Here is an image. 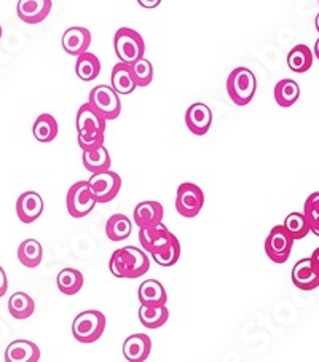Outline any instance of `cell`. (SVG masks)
Wrapping results in <instances>:
<instances>
[{
    "instance_id": "1",
    "label": "cell",
    "mask_w": 319,
    "mask_h": 362,
    "mask_svg": "<svg viewBox=\"0 0 319 362\" xmlns=\"http://www.w3.org/2000/svg\"><path fill=\"white\" fill-rule=\"evenodd\" d=\"M109 270L115 278L137 279L150 270V259L144 249L124 246L110 255Z\"/></svg>"
},
{
    "instance_id": "2",
    "label": "cell",
    "mask_w": 319,
    "mask_h": 362,
    "mask_svg": "<svg viewBox=\"0 0 319 362\" xmlns=\"http://www.w3.org/2000/svg\"><path fill=\"white\" fill-rule=\"evenodd\" d=\"M257 90V78L254 72L248 67H236L230 72L227 78V93L231 103L240 105H248L255 96Z\"/></svg>"
},
{
    "instance_id": "3",
    "label": "cell",
    "mask_w": 319,
    "mask_h": 362,
    "mask_svg": "<svg viewBox=\"0 0 319 362\" xmlns=\"http://www.w3.org/2000/svg\"><path fill=\"white\" fill-rule=\"evenodd\" d=\"M105 330V316L98 310H86L77 315L72 322L74 339L83 345L95 343Z\"/></svg>"
},
{
    "instance_id": "4",
    "label": "cell",
    "mask_w": 319,
    "mask_h": 362,
    "mask_svg": "<svg viewBox=\"0 0 319 362\" xmlns=\"http://www.w3.org/2000/svg\"><path fill=\"white\" fill-rule=\"evenodd\" d=\"M114 48L117 58L127 64H133L144 58L146 43L142 35L131 28H120L114 35Z\"/></svg>"
},
{
    "instance_id": "5",
    "label": "cell",
    "mask_w": 319,
    "mask_h": 362,
    "mask_svg": "<svg viewBox=\"0 0 319 362\" xmlns=\"http://www.w3.org/2000/svg\"><path fill=\"white\" fill-rule=\"evenodd\" d=\"M88 103L95 107L104 120H115L122 114V103L118 93L109 85H98L90 91Z\"/></svg>"
},
{
    "instance_id": "6",
    "label": "cell",
    "mask_w": 319,
    "mask_h": 362,
    "mask_svg": "<svg viewBox=\"0 0 319 362\" xmlns=\"http://www.w3.org/2000/svg\"><path fill=\"white\" fill-rule=\"evenodd\" d=\"M96 199L93 198V193L90 190L88 180H80L71 185V189L67 190L66 197V206L67 212L74 219H82V217L88 216L90 212L95 209Z\"/></svg>"
},
{
    "instance_id": "7",
    "label": "cell",
    "mask_w": 319,
    "mask_h": 362,
    "mask_svg": "<svg viewBox=\"0 0 319 362\" xmlns=\"http://www.w3.org/2000/svg\"><path fill=\"white\" fill-rule=\"evenodd\" d=\"M204 206V193L197 184L184 182L178 187L176 211L187 219H193Z\"/></svg>"
},
{
    "instance_id": "8",
    "label": "cell",
    "mask_w": 319,
    "mask_h": 362,
    "mask_svg": "<svg viewBox=\"0 0 319 362\" xmlns=\"http://www.w3.org/2000/svg\"><path fill=\"white\" fill-rule=\"evenodd\" d=\"M88 184L93 193V198H95L96 203L99 204L110 203L112 199L118 195V192L122 190V177L110 170L93 174Z\"/></svg>"
},
{
    "instance_id": "9",
    "label": "cell",
    "mask_w": 319,
    "mask_h": 362,
    "mask_svg": "<svg viewBox=\"0 0 319 362\" xmlns=\"http://www.w3.org/2000/svg\"><path fill=\"white\" fill-rule=\"evenodd\" d=\"M294 240L283 226H274L265 240V254L274 264H284L291 257Z\"/></svg>"
},
{
    "instance_id": "10",
    "label": "cell",
    "mask_w": 319,
    "mask_h": 362,
    "mask_svg": "<svg viewBox=\"0 0 319 362\" xmlns=\"http://www.w3.org/2000/svg\"><path fill=\"white\" fill-rule=\"evenodd\" d=\"M174 236L176 235H173L170 228L163 226V222L152 228H139V243L144 251L150 255L163 251Z\"/></svg>"
},
{
    "instance_id": "11",
    "label": "cell",
    "mask_w": 319,
    "mask_h": 362,
    "mask_svg": "<svg viewBox=\"0 0 319 362\" xmlns=\"http://www.w3.org/2000/svg\"><path fill=\"white\" fill-rule=\"evenodd\" d=\"M45 203L37 192H24L16 199V216L23 223H33L43 214Z\"/></svg>"
},
{
    "instance_id": "12",
    "label": "cell",
    "mask_w": 319,
    "mask_h": 362,
    "mask_svg": "<svg viewBox=\"0 0 319 362\" xmlns=\"http://www.w3.org/2000/svg\"><path fill=\"white\" fill-rule=\"evenodd\" d=\"M52 7V0H20L16 5V13L23 23L39 24L47 20Z\"/></svg>"
},
{
    "instance_id": "13",
    "label": "cell",
    "mask_w": 319,
    "mask_h": 362,
    "mask_svg": "<svg viewBox=\"0 0 319 362\" xmlns=\"http://www.w3.org/2000/svg\"><path fill=\"white\" fill-rule=\"evenodd\" d=\"M292 283L300 291H313L319 287V268L313 260L302 259L292 268Z\"/></svg>"
},
{
    "instance_id": "14",
    "label": "cell",
    "mask_w": 319,
    "mask_h": 362,
    "mask_svg": "<svg viewBox=\"0 0 319 362\" xmlns=\"http://www.w3.org/2000/svg\"><path fill=\"white\" fill-rule=\"evenodd\" d=\"M185 124L190 133L195 136H204L212 124V112L203 103L192 104L185 112Z\"/></svg>"
},
{
    "instance_id": "15",
    "label": "cell",
    "mask_w": 319,
    "mask_h": 362,
    "mask_svg": "<svg viewBox=\"0 0 319 362\" xmlns=\"http://www.w3.org/2000/svg\"><path fill=\"white\" fill-rule=\"evenodd\" d=\"M91 45V33L86 28L74 26L69 28L62 34V48L71 56H79L85 52H88Z\"/></svg>"
},
{
    "instance_id": "16",
    "label": "cell",
    "mask_w": 319,
    "mask_h": 362,
    "mask_svg": "<svg viewBox=\"0 0 319 362\" xmlns=\"http://www.w3.org/2000/svg\"><path fill=\"white\" fill-rule=\"evenodd\" d=\"M165 209L158 202H142L134 208V223L139 228H152L163 222Z\"/></svg>"
},
{
    "instance_id": "17",
    "label": "cell",
    "mask_w": 319,
    "mask_h": 362,
    "mask_svg": "<svg viewBox=\"0 0 319 362\" xmlns=\"http://www.w3.org/2000/svg\"><path fill=\"white\" fill-rule=\"evenodd\" d=\"M152 353V340L147 334H134L123 343V356L129 362H144Z\"/></svg>"
},
{
    "instance_id": "18",
    "label": "cell",
    "mask_w": 319,
    "mask_h": 362,
    "mask_svg": "<svg viewBox=\"0 0 319 362\" xmlns=\"http://www.w3.org/2000/svg\"><path fill=\"white\" fill-rule=\"evenodd\" d=\"M40 349L29 340H15L5 349V362H39Z\"/></svg>"
},
{
    "instance_id": "19",
    "label": "cell",
    "mask_w": 319,
    "mask_h": 362,
    "mask_svg": "<svg viewBox=\"0 0 319 362\" xmlns=\"http://www.w3.org/2000/svg\"><path fill=\"white\" fill-rule=\"evenodd\" d=\"M75 123H77L79 133H95V131L105 133V123H108V120H104L90 103H85L83 105H80Z\"/></svg>"
},
{
    "instance_id": "20",
    "label": "cell",
    "mask_w": 319,
    "mask_h": 362,
    "mask_svg": "<svg viewBox=\"0 0 319 362\" xmlns=\"http://www.w3.org/2000/svg\"><path fill=\"white\" fill-rule=\"evenodd\" d=\"M137 297H139L141 305H146V307H160L168 302L165 286L156 279L144 281L137 291Z\"/></svg>"
},
{
    "instance_id": "21",
    "label": "cell",
    "mask_w": 319,
    "mask_h": 362,
    "mask_svg": "<svg viewBox=\"0 0 319 362\" xmlns=\"http://www.w3.org/2000/svg\"><path fill=\"white\" fill-rule=\"evenodd\" d=\"M110 82H112V88H114L118 95L127 96L131 95L137 86L134 83L133 74H131V66L127 64V62H118V64L114 66L112 69V76H110Z\"/></svg>"
},
{
    "instance_id": "22",
    "label": "cell",
    "mask_w": 319,
    "mask_h": 362,
    "mask_svg": "<svg viewBox=\"0 0 319 362\" xmlns=\"http://www.w3.org/2000/svg\"><path fill=\"white\" fill-rule=\"evenodd\" d=\"M83 283L85 279L82 272L75 270V268H62L58 276H56V286L64 296L79 294L82 291Z\"/></svg>"
},
{
    "instance_id": "23",
    "label": "cell",
    "mask_w": 319,
    "mask_h": 362,
    "mask_svg": "<svg viewBox=\"0 0 319 362\" xmlns=\"http://www.w3.org/2000/svg\"><path fill=\"white\" fill-rule=\"evenodd\" d=\"M75 74L83 82H91L101 74V61L96 54L88 52L79 54L77 61H75Z\"/></svg>"
},
{
    "instance_id": "24",
    "label": "cell",
    "mask_w": 319,
    "mask_h": 362,
    "mask_svg": "<svg viewBox=\"0 0 319 362\" xmlns=\"http://www.w3.org/2000/svg\"><path fill=\"white\" fill-rule=\"evenodd\" d=\"M131 232H133V222L124 214L110 216L109 221L105 222V235L114 243L124 241L131 235Z\"/></svg>"
},
{
    "instance_id": "25",
    "label": "cell",
    "mask_w": 319,
    "mask_h": 362,
    "mask_svg": "<svg viewBox=\"0 0 319 362\" xmlns=\"http://www.w3.org/2000/svg\"><path fill=\"white\" fill-rule=\"evenodd\" d=\"M59 127L56 118L50 114H42L37 117L33 127V134L39 142H52L58 137Z\"/></svg>"
},
{
    "instance_id": "26",
    "label": "cell",
    "mask_w": 319,
    "mask_h": 362,
    "mask_svg": "<svg viewBox=\"0 0 319 362\" xmlns=\"http://www.w3.org/2000/svg\"><path fill=\"white\" fill-rule=\"evenodd\" d=\"M82 161H83L85 170L90 171L91 174L109 171L110 170V165H112L110 153H109V151L104 146L96 148V151L83 152Z\"/></svg>"
},
{
    "instance_id": "27",
    "label": "cell",
    "mask_w": 319,
    "mask_h": 362,
    "mask_svg": "<svg viewBox=\"0 0 319 362\" xmlns=\"http://www.w3.org/2000/svg\"><path fill=\"white\" fill-rule=\"evenodd\" d=\"M170 317V310L166 308V305H160V307H146L141 305L139 308V321L146 329H160L168 322Z\"/></svg>"
},
{
    "instance_id": "28",
    "label": "cell",
    "mask_w": 319,
    "mask_h": 362,
    "mask_svg": "<svg viewBox=\"0 0 319 362\" xmlns=\"http://www.w3.org/2000/svg\"><path fill=\"white\" fill-rule=\"evenodd\" d=\"M287 66L292 72L296 74H305L306 71H310L313 66V52L310 47L300 45L294 47L289 53H287Z\"/></svg>"
},
{
    "instance_id": "29",
    "label": "cell",
    "mask_w": 319,
    "mask_h": 362,
    "mask_svg": "<svg viewBox=\"0 0 319 362\" xmlns=\"http://www.w3.org/2000/svg\"><path fill=\"white\" fill-rule=\"evenodd\" d=\"M300 98V86L291 78H283L274 85V101L279 107H291Z\"/></svg>"
},
{
    "instance_id": "30",
    "label": "cell",
    "mask_w": 319,
    "mask_h": 362,
    "mask_svg": "<svg viewBox=\"0 0 319 362\" xmlns=\"http://www.w3.org/2000/svg\"><path fill=\"white\" fill-rule=\"evenodd\" d=\"M8 311L15 320H28L35 311L34 298L26 292H15L8 298Z\"/></svg>"
},
{
    "instance_id": "31",
    "label": "cell",
    "mask_w": 319,
    "mask_h": 362,
    "mask_svg": "<svg viewBox=\"0 0 319 362\" xmlns=\"http://www.w3.org/2000/svg\"><path fill=\"white\" fill-rule=\"evenodd\" d=\"M43 257V247L37 240H24L18 247V260L26 268H35L40 265Z\"/></svg>"
},
{
    "instance_id": "32",
    "label": "cell",
    "mask_w": 319,
    "mask_h": 362,
    "mask_svg": "<svg viewBox=\"0 0 319 362\" xmlns=\"http://www.w3.org/2000/svg\"><path fill=\"white\" fill-rule=\"evenodd\" d=\"M283 227L287 233L291 235L294 241H300L306 238V235L310 233V227L306 223V219L303 212H291L289 216L284 219Z\"/></svg>"
},
{
    "instance_id": "33",
    "label": "cell",
    "mask_w": 319,
    "mask_h": 362,
    "mask_svg": "<svg viewBox=\"0 0 319 362\" xmlns=\"http://www.w3.org/2000/svg\"><path fill=\"white\" fill-rule=\"evenodd\" d=\"M129 66H131V74H133L136 86L144 88V86H149L150 83H152L153 66L149 59L141 58V59H137L136 62H133V64H129Z\"/></svg>"
},
{
    "instance_id": "34",
    "label": "cell",
    "mask_w": 319,
    "mask_h": 362,
    "mask_svg": "<svg viewBox=\"0 0 319 362\" xmlns=\"http://www.w3.org/2000/svg\"><path fill=\"white\" fill-rule=\"evenodd\" d=\"M303 216L310 227V232L319 236V192L311 193V195L306 198L303 206Z\"/></svg>"
},
{
    "instance_id": "35",
    "label": "cell",
    "mask_w": 319,
    "mask_h": 362,
    "mask_svg": "<svg viewBox=\"0 0 319 362\" xmlns=\"http://www.w3.org/2000/svg\"><path fill=\"white\" fill-rule=\"evenodd\" d=\"M152 257L160 267L176 265L179 259H180V243H179V240L176 238V236H174L170 245H168V247H165L161 252L152 254Z\"/></svg>"
},
{
    "instance_id": "36",
    "label": "cell",
    "mask_w": 319,
    "mask_h": 362,
    "mask_svg": "<svg viewBox=\"0 0 319 362\" xmlns=\"http://www.w3.org/2000/svg\"><path fill=\"white\" fill-rule=\"evenodd\" d=\"M104 133L101 131H95V133H79L77 142L79 147L82 148V152H90V151H96L101 146H104Z\"/></svg>"
},
{
    "instance_id": "37",
    "label": "cell",
    "mask_w": 319,
    "mask_h": 362,
    "mask_svg": "<svg viewBox=\"0 0 319 362\" xmlns=\"http://www.w3.org/2000/svg\"><path fill=\"white\" fill-rule=\"evenodd\" d=\"M8 291V279H7V274H5L4 268L0 267V297H4L7 294Z\"/></svg>"
},
{
    "instance_id": "38",
    "label": "cell",
    "mask_w": 319,
    "mask_h": 362,
    "mask_svg": "<svg viewBox=\"0 0 319 362\" xmlns=\"http://www.w3.org/2000/svg\"><path fill=\"white\" fill-rule=\"evenodd\" d=\"M137 4H139L142 8L152 10V8L158 7V5L161 4V0H137Z\"/></svg>"
},
{
    "instance_id": "39",
    "label": "cell",
    "mask_w": 319,
    "mask_h": 362,
    "mask_svg": "<svg viewBox=\"0 0 319 362\" xmlns=\"http://www.w3.org/2000/svg\"><path fill=\"white\" fill-rule=\"evenodd\" d=\"M311 260H313V264H315L318 268H319V247L318 249H315V252L311 254V257H310Z\"/></svg>"
},
{
    "instance_id": "40",
    "label": "cell",
    "mask_w": 319,
    "mask_h": 362,
    "mask_svg": "<svg viewBox=\"0 0 319 362\" xmlns=\"http://www.w3.org/2000/svg\"><path fill=\"white\" fill-rule=\"evenodd\" d=\"M315 56L319 59V39H318L316 43H315Z\"/></svg>"
},
{
    "instance_id": "41",
    "label": "cell",
    "mask_w": 319,
    "mask_h": 362,
    "mask_svg": "<svg viewBox=\"0 0 319 362\" xmlns=\"http://www.w3.org/2000/svg\"><path fill=\"white\" fill-rule=\"evenodd\" d=\"M316 30H318V33H319V13H318V16H316Z\"/></svg>"
},
{
    "instance_id": "42",
    "label": "cell",
    "mask_w": 319,
    "mask_h": 362,
    "mask_svg": "<svg viewBox=\"0 0 319 362\" xmlns=\"http://www.w3.org/2000/svg\"><path fill=\"white\" fill-rule=\"evenodd\" d=\"M0 39H2V26H0Z\"/></svg>"
},
{
    "instance_id": "43",
    "label": "cell",
    "mask_w": 319,
    "mask_h": 362,
    "mask_svg": "<svg viewBox=\"0 0 319 362\" xmlns=\"http://www.w3.org/2000/svg\"><path fill=\"white\" fill-rule=\"evenodd\" d=\"M318 2H319V0H318Z\"/></svg>"
}]
</instances>
